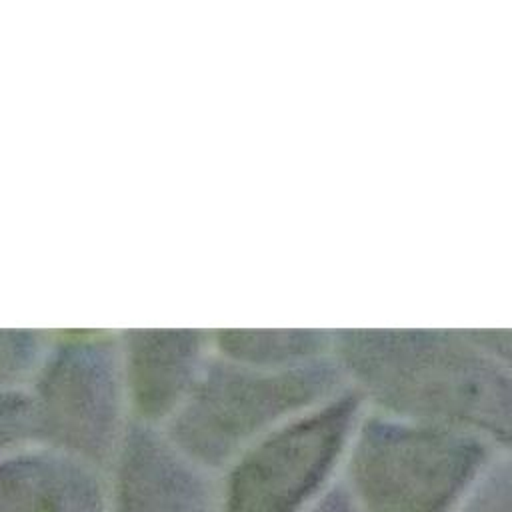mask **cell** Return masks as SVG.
<instances>
[{
	"instance_id": "1",
	"label": "cell",
	"mask_w": 512,
	"mask_h": 512,
	"mask_svg": "<svg viewBox=\"0 0 512 512\" xmlns=\"http://www.w3.org/2000/svg\"><path fill=\"white\" fill-rule=\"evenodd\" d=\"M330 356L368 408L512 446V368L472 328H338Z\"/></svg>"
},
{
	"instance_id": "2",
	"label": "cell",
	"mask_w": 512,
	"mask_h": 512,
	"mask_svg": "<svg viewBox=\"0 0 512 512\" xmlns=\"http://www.w3.org/2000/svg\"><path fill=\"white\" fill-rule=\"evenodd\" d=\"M344 386L332 356L296 368L264 370L212 354L166 432L190 458L226 460Z\"/></svg>"
},
{
	"instance_id": "3",
	"label": "cell",
	"mask_w": 512,
	"mask_h": 512,
	"mask_svg": "<svg viewBox=\"0 0 512 512\" xmlns=\"http://www.w3.org/2000/svg\"><path fill=\"white\" fill-rule=\"evenodd\" d=\"M26 392L34 434L50 448L74 458L116 450L130 426L118 330H50Z\"/></svg>"
},
{
	"instance_id": "4",
	"label": "cell",
	"mask_w": 512,
	"mask_h": 512,
	"mask_svg": "<svg viewBox=\"0 0 512 512\" xmlns=\"http://www.w3.org/2000/svg\"><path fill=\"white\" fill-rule=\"evenodd\" d=\"M118 348L128 410L152 426L174 418L214 354L206 328H124Z\"/></svg>"
},
{
	"instance_id": "5",
	"label": "cell",
	"mask_w": 512,
	"mask_h": 512,
	"mask_svg": "<svg viewBox=\"0 0 512 512\" xmlns=\"http://www.w3.org/2000/svg\"><path fill=\"white\" fill-rule=\"evenodd\" d=\"M214 354L264 370H286L330 358L326 328H212Z\"/></svg>"
},
{
	"instance_id": "6",
	"label": "cell",
	"mask_w": 512,
	"mask_h": 512,
	"mask_svg": "<svg viewBox=\"0 0 512 512\" xmlns=\"http://www.w3.org/2000/svg\"><path fill=\"white\" fill-rule=\"evenodd\" d=\"M48 338L44 328H0V394L28 390Z\"/></svg>"
},
{
	"instance_id": "7",
	"label": "cell",
	"mask_w": 512,
	"mask_h": 512,
	"mask_svg": "<svg viewBox=\"0 0 512 512\" xmlns=\"http://www.w3.org/2000/svg\"><path fill=\"white\" fill-rule=\"evenodd\" d=\"M34 416L28 392L0 394V456L34 438Z\"/></svg>"
}]
</instances>
